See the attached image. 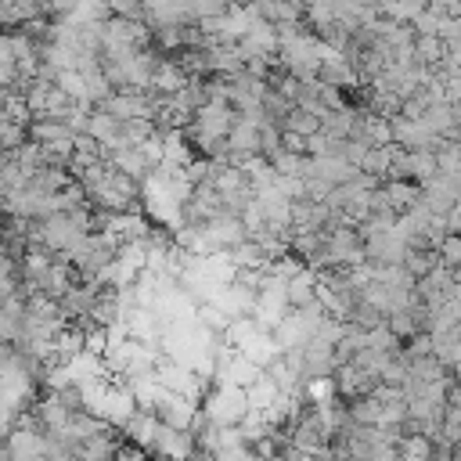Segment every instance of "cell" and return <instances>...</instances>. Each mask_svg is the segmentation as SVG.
<instances>
[]
</instances>
